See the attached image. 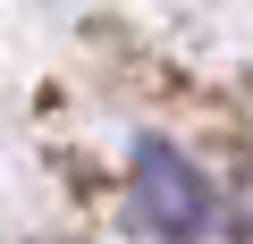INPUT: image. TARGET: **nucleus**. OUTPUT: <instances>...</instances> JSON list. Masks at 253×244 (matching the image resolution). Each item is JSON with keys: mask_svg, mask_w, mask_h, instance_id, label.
Returning a JSON list of instances; mask_svg holds the SVG:
<instances>
[{"mask_svg": "<svg viewBox=\"0 0 253 244\" xmlns=\"http://www.w3.org/2000/svg\"><path fill=\"white\" fill-rule=\"evenodd\" d=\"M135 219L152 236H169V244H186V236L211 227V185H203V169L177 143H144L135 152Z\"/></svg>", "mask_w": 253, "mask_h": 244, "instance_id": "nucleus-1", "label": "nucleus"}, {"mask_svg": "<svg viewBox=\"0 0 253 244\" xmlns=\"http://www.w3.org/2000/svg\"><path fill=\"white\" fill-rule=\"evenodd\" d=\"M236 244H253V219H236Z\"/></svg>", "mask_w": 253, "mask_h": 244, "instance_id": "nucleus-2", "label": "nucleus"}]
</instances>
